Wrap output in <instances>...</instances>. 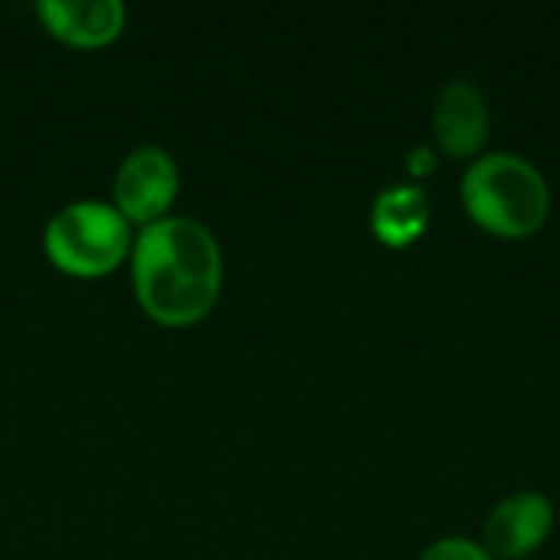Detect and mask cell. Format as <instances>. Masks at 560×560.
Wrapping results in <instances>:
<instances>
[{"label": "cell", "instance_id": "2", "mask_svg": "<svg viewBox=\"0 0 560 560\" xmlns=\"http://www.w3.org/2000/svg\"><path fill=\"white\" fill-rule=\"evenodd\" d=\"M463 200L469 213L492 233L525 236L548 213V184L522 154L495 151L466 171Z\"/></svg>", "mask_w": 560, "mask_h": 560}, {"label": "cell", "instance_id": "6", "mask_svg": "<svg viewBox=\"0 0 560 560\" xmlns=\"http://www.w3.org/2000/svg\"><path fill=\"white\" fill-rule=\"evenodd\" d=\"M433 128L440 144L450 154H472L489 135V105L486 95L469 79H453L443 85L436 108H433Z\"/></svg>", "mask_w": 560, "mask_h": 560}, {"label": "cell", "instance_id": "9", "mask_svg": "<svg viewBox=\"0 0 560 560\" xmlns=\"http://www.w3.org/2000/svg\"><path fill=\"white\" fill-rule=\"evenodd\" d=\"M420 560H492L489 551H482L479 545L466 541V538H443L436 545H430Z\"/></svg>", "mask_w": 560, "mask_h": 560}, {"label": "cell", "instance_id": "1", "mask_svg": "<svg viewBox=\"0 0 560 560\" xmlns=\"http://www.w3.org/2000/svg\"><path fill=\"white\" fill-rule=\"evenodd\" d=\"M135 292L141 308L161 325L200 322L223 282L217 236L194 217H161L148 223L131 249Z\"/></svg>", "mask_w": 560, "mask_h": 560}, {"label": "cell", "instance_id": "3", "mask_svg": "<svg viewBox=\"0 0 560 560\" xmlns=\"http://www.w3.org/2000/svg\"><path fill=\"white\" fill-rule=\"evenodd\" d=\"M43 246L62 272L102 276L128 256L131 223L115 203L75 200L46 223Z\"/></svg>", "mask_w": 560, "mask_h": 560}, {"label": "cell", "instance_id": "10", "mask_svg": "<svg viewBox=\"0 0 560 560\" xmlns=\"http://www.w3.org/2000/svg\"><path fill=\"white\" fill-rule=\"evenodd\" d=\"M410 171L423 174V171H433V158H430V148H417L410 154Z\"/></svg>", "mask_w": 560, "mask_h": 560}, {"label": "cell", "instance_id": "7", "mask_svg": "<svg viewBox=\"0 0 560 560\" xmlns=\"http://www.w3.org/2000/svg\"><path fill=\"white\" fill-rule=\"evenodd\" d=\"M551 505L538 492H518L502 499L486 522V545L505 558H522L551 532Z\"/></svg>", "mask_w": 560, "mask_h": 560}, {"label": "cell", "instance_id": "8", "mask_svg": "<svg viewBox=\"0 0 560 560\" xmlns=\"http://www.w3.org/2000/svg\"><path fill=\"white\" fill-rule=\"evenodd\" d=\"M430 220V200L413 184H394L377 194L371 207V226L384 243H410L423 233Z\"/></svg>", "mask_w": 560, "mask_h": 560}, {"label": "cell", "instance_id": "4", "mask_svg": "<svg viewBox=\"0 0 560 560\" xmlns=\"http://www.w3.org/2000/svg\"><path fill=\"white\" fill-rule=\"evenodd\" d=\"M177 164L161 144H141L131 154H125L118 174H115V207L125 213V220L154 223L164 217V210L177 197Z\"/></svg>", "mask_w": 560, "mask_h": 560}, {"label": "cell", "instance_id": "5", "mask_svg": "<svg viewBox=\"0 0 560 560\" xmlns=\"http://www.w3.org/2000/svg\"><path fill=\"white\" fill-rule=\"evenodd\" d=\"M36 13L52 36L72 46H105L125 23L118 0H39Z\"/></svg>", "mask_w": 560, "mask_h": 560}]
</instances>
